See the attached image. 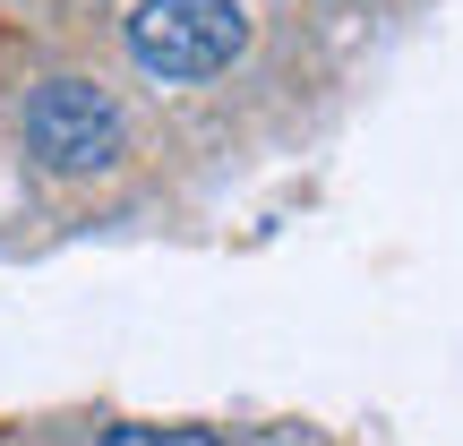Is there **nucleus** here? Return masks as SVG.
<instances>
[{
  "instance_id": "nucleus-2",
  "label": "nucleus",
  "mask_w": 463,
  "mask_h": 446,
  "mask_svg": "<svg viewBox=\"0 0 463 446\" xmlns=\"http://www.w3.org/2000/svg\"><path fill=\"white\" fill-rule=\"evenodd\" d=\"M17 138H26V155L43 172L78 181V172H112L129 155V112L95 78H43L26 95V112H17Z\"/></svg>"
},
{
  "instance_id": "nucleus-1",
  "label": "nucleus",
  "mask_w": 463,
  "mask_h": 446,
  "mask_svg": "<svg viewBox=\"0 0 463 446\" xmlns=\"http://www.w3.org/2000/svg\"><path fill=\"white\" fill-rule=\"evenodd\" d=\"M249 52V9L241 0H137L129 9V61L164 86L223 78Z\"/></svg>"
},
{
  "instance_id": "nucleus-3",
  "label": "nucleus",
  "mask_w": 463,
  "mask_h": 446,
  "mask_svg": "<svg viewBox=\"0 0 463 446\" xmlns=\"http://www.w3.org/2000/svg\"><path fill=\"white\" fill-rule=\"evenodd\" d=\"M103 446H223L215 430H146V421H120Z\"/></svg>"
}]
</instances>
